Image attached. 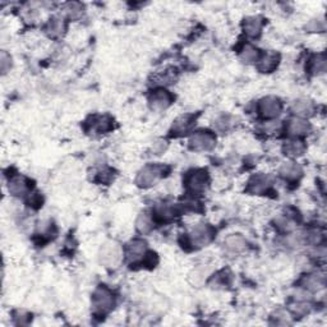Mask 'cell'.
<instances>
[{"label":"cell","mask_w":327,"mask_h":327,"mask_svg":"<svg viewBox=\"0 0 327 327\" xmlns=\"http://www.w3.org/2000/svg\"><path fill=\"white\" fill-rule=\"evenodd\" d=\"M123 258V251L115 242H106L99 251V261L105 267H116Z\"/></svg>","instance_id":"1"},{"label":"cell","mask_w":327,"mask_h":327,"mask_svg":"<svg viewBox=\"0 0 327 327\" xmlns=\"http://www.w3.org/2000/svg\"><path fill=\"white\" fill-rule=\"evenodd\" d=\"M114 306V298L110 290L106 288H97L92 295V308L95 313L105 314Z\"/></svg>","instance_id":"2"},{"label":"cell","mask_w":327,"mask_h":327,"mask_svg":"<svg viewBox=\"0 0 327 327\" xmlns=\"http://www.w3.org/2000/svg\"><path fill=\"white\" fill-rule=\"evenodd\" d=\"M212 236H214V230L211 226L206 224H198L189 233V242L194 248H202L212 241Z\"/></svg>","instance_id":"3"},{"label":"cell","mask_w":327,"mask_h":327,"mask_svg":"<svg viewBox=\"0 0 327 327\" xmlns=\"http://www.w3.org/2000/svg\"><path fill=\"white\" fill-rule=\"evenodd\" d=\"M162 174V168L159 165H147L138 171L136 178L137 186L141 188H148L154 186Z\"/></svg>","instance_id":"4"},{"label":"cell","mask_w":327,"mask_h":327,"mask_svg":"<svg viewBox=\"0 0 327 327\" xmlns=\"http://www.w3.org/2000/svg\"><path fill=\"white\" fill-rule=\"evenodd\" d=\"M216 144V139L210 132H196L189 138V146L192 150L198 152L210 151Z\"/></svg>","instance_id":"5"},{"label":"cell","mask_w":327,"mask_h":327,"mask_svg":"<svg viewBox=\"0 0 327 327\" xmlns=\"http://www.w3.org/2000/svg\"><path fill=\"white\" fill-rule=\"evenodd\" d=\"M258 109L263 118L274 119L281 114V111H283V104H281V101L278 97L267 96L259 101Z\"/></svg>","instance_id":"6"},{"label":"cell","mask_w":327,"mask_h":327,"mask_svg":"<svg viewBox=\"0 0 327 327\" xmlns=\"http://www.w3.org/2000/svg\"><path fill=\"white\" fill-rule=\"evenodd\" d=\"M209 175L204 170H194L187 178V188L192 194H201L206 191Z\"/></svg>","instance_id":"7"},{"label":"cell","mask_w":327,"mask_h":327,"mask_svg":"<svg viewBox=\"0 0 327 327\" xmlns=\"http://www.w3.org/2000/svg\"><path fill=\"white\" fill-rule=\"evenodd\" d=\"M171 101H173V97L165 90H157V91L152 92L148 99L150 106L152 110L156 111L166 110L171 105Z\"/></svg>","instance_id":"8"},{"label":"cell","mask_w":327,"mask_h":327,"mask_svg":"<svg viewBox=\"0 0 327 327\" xmlns=\"http://www.w3.org/2000/svg\"><path fill=\"white\" fill-rule=\"evenodd\" d=\"M147 253V244L146 242L141 239H134L127 244L126 256L129 262H138L146 256Z\"/></svg>","instance_id":"9"},{"label":"cell","mask_w":327,"mask_h":327,"mask_svg":"<svg viewBox=\"0 0 327 327\" xmlns=\"http://www.w3.org/2000/svg\"><path fill=\"white\" fill-rule=\"evenodd\" d=\"M272 178L266 174L254 175L248 183V191L253 194H262L269 191L272 186Z\"/></svg>","instance_id":"10"},{"label":"cell","mask_w":327,"mask_h":327,"mask_svg":"<svg viewBox=\"0 0 327 327\" xmlns=\"http://www.w3.org/2000/svg\"><path fill=\"white\" fill-rule=\"evenodd\" d=\"M314 104L309 99L302 97V99L295 100L291 105V111L296 115V118H309L314 114Z\"/></svg>","instance_id":"11"},{"label":"cell","mask_w":327,"mask_h":327,"mask_svg":"<svg viewBox=\"0 0 327 327\" xmlns=\"http://www.w3.org/2000/svg\"><path fill=\"white\" fill-rule=\"evenodd\" d=\"M247 248V241L241 234H231L224 239V249L228 253L238 254Z\"/></svg>","instance_id":"12"},{"label":"cell","mask_w":327,"mask_h":327,"mask_svg":"<svg viewBox=\"0 0 327 327\" xmlns=\"http://www.w3.org/2000/svg\"><path fill=\"white\" fill-rule=\"evenodd\" d=\"M286 131L293 137L307 136L311 132V124L302 118H293L288 122Z\"/></svg>","instance_id":"13"},{"label":"cell","mask_w":327,"mask_h":327,"mask_svg":"<svg viewBox=\"0 0 327 327\" xmlns=\"http://www.w3.org/2000/svg\"><path fill=\"white\" fill-rule=\"evenodd\" d=\"M280 174L288 181H296L302 176L303 170L296 162H285L280 168Z\"/></svg>","instance_id":"14"},{"label":"cell","mask_w":327,"mask_h":327,"mask_svg":"<svg viewBox=\"0 0 327 327\" xmlns=\"http://www.w3.org/2000/svg\"><path fill=\"white\" fill-rule=\"evenodd\" d=\"M8 189L13 196H23L28 191V182L23 176H13L9 181Z\"/></svg>","instance_id":"15"},{"label":"cell","mask_w":327,"mask_h":327,"mask_svg":"<svg viewBox=\"0 0 327 327\" xmlns=\"http://www.w3.org/2000/svg\"><path fill=\"white\" fill-rule=\"evenodd\" d=\"M243 29L249 37H257L261 34L262 21L259 17H248L243 22Z\"/></svg>","instance_id":"16"},{"label":"cell","mask_w":327,"mask_h":327,"mask_svg":"<svg viewBox=\"0 0 327 327\" xmlns=\"http://www.w3.org/2000/svg\"><path fill=\"white\" fill-rule=\"evenodd\" d=\"M258 69L262 72V73H270L271 71L278 67L279 63V55L275 54V52H267L263 58L259 59Z\"/></svg>","instance_id":"17"},{"label":"cell","mask_w":327,"mask_h":327,"mask_svg":"<svg viewBox=\"0 0 327 327\" xmlns=\"http://www.w3.org/2000/svg\"><path fill=\"white\" fill-rule=\"evenodd\" d=\"M194 124V119L192 115H182L174 122L173 132L175 134H186L187 132L191 131L192 126Z\"/></svg>","instance_id":"18"},{"label":"cell","mask_w":327,"mask_h":327,"mask_svg":"<svg viewBox=\"0 0 327 327\" xmlns=\"http://www.w3.org/2000/svg\"><path fill=\"white\" fill-rule=\"evenodd\" d=\"M323 285L324 278L319 274H312V275L304 278L303 280V288L306 291H318L319 289L323 288Z\"/></svg>","instance_id":"19"},{"label":"cell","mask_w":327,"mask_h":327,"mask_svg":"<svg viewBox=\"0 0 327 327\" xmlns=\"http://www.w3.org/2000/svg\"><path fill=\"white\" fill-rule=\"evenodd\" d=\"M239 58L246 64H254L259 61V51L252 45H244L243 49L239 52Z\"/></svg>","instance_id":"20"},{"label":"cell","mask_w":327,"mask_h":327,"mask_svg":"<svg viewBox=\"0 0 327 327\" xmlns=\"http://www.w3.org/2000/svg\"><path fill=\"white\" fill-rule=\"evenodd\" d=\"M326 68L327 61L323 54H317L309 61V71H311L312 74H316V76L323 74L326 72Z\"/></svg>","instance_id":"21"},{"label":"cell","mask_w":327,"mask_h":327,"mask_svg":"<svg viewBox=\"0 0 327 327\" xmlns=\"http://www.w3.org/2000/svg\"><path fill=\"white\" fill-rule=\"evenodd\" d=\"M304 151H306V146H304L303 142L299 141V139H291V141L286 142V143L284 144V152H285V155H288V156L290 157L302 156V155L304 154Z\"/></svg>","instance_id":"22"},{"label":"cell","mask_w":327,"mask_h":327,"mask_svg":"<svg viewBox=\"0 0 327 327\" xmlns=\"http://www.w3.org/2000/svg\"><path fill=\"white\" fill-rule=\"evenodd\" d=\"M137 230L142 234H147L152 230L154 228V223H152V217L150 216L146 212H142L138 217H137L136 221Z\"/></svg>","instance_id":"23"},{"label":"cell","mask_w":327,"mask_h":327,"mask_svg":"<svg viewBox=\"0 0 327 327\" xmlns=\"http://www.w3.org/2000/svg\"><path fill=\"white\" fill-rule=\"evenodd\" d=\"M234 124V118L229 114H221V115L217 116L214 122V126L217 131L225 132L228 129H230Z\"/></svg>","instance_id":"24"},{"label":"cell","mask_w":327,"mask_h":327,"mask_svg":"<svg viewBox=\"0 0 327 327\" xmlns=\"http://www.w3.org/2000/svg\"><path fill=\"white\" fill-rule=\"evenodd\" d=\"M46 31H47V34L52 37L61 36L64 31L63 19H61V18L50 19V22L47 23V26H46Z\"/></svg>","instance_id":"25"},{"label":"cell","mask_w":327,"mask_h":327,"mask_svg":"<svg viewBox=\"0 0 327 327\" xmlns=\"http://www.w3.org/2000/svg\"><path fill=\"white\" fill-rule=\"evenodd\" d=\"M64 13L67 14V17L71 19L79 18L83 13V6L81 3H68L66 7H64Z\"/></svg>","instance_id":"26"},{"label":"cell","mask_w":327,"mask_h":327,"mask_svg":"<svg viewBox=\"0 0 327 327\" xmlns=\"http://www.w3.org/2000/svg\"><path fill=\"white\" fill-rule=\"evenodd\" d=\"M92 128H94L96 132H99V133H101V132H106L107 129L110 128V121H109L106 116H100V118L94 119Z\"/></svg>","instance_id":"27"},{"label":"cell","mask_w":327,"mask_h":327,"mask_svg":"<svg viewBox=\"0 0 327 327\" xmlns=\"http://www.w3.org/2000/svg\"><path fill=\"white\" fill-rule=\"evenodd\" d=\"M12 67V58L7 51H2L0 55V68H2V73L7 74Z\"/></svg>","instance_id":"28"},{"label":"cell","mask_w":327,"mask_h":327,"mask_svg":"<svg viewBox=\"0 0 327 327\" xmlns=\"http://www.w3.org/2000/svg\"><path fill=\"white\" fill-rule=\"evenodd\" d=\"M206 275H207V272L204 271V270H196V271H193L191 275L192 284H194V285H199V284H202L204 281V279H206Z\"/></svg>","instance_id":"29"},{"label":"cell","mask_w":327,"mask_h":327,"mask_svg":"<svg viewBox=\"0 0 327 327\" xmlns=\"http://www.w3.org/2000/svg\"><path fill=\"white\" fill-rule=\"evenodd\" d=\"M306 28L311 32H318L324 29V22L322 19H311V21L307 23Z\"/></svg>","instance_id":"30"},{"label":"cell","mask_w":327,"mask_h":327,"mask_svg":"<svg viewBox=\"0 0 327 327\" xmlns=\"http://www.w3.org/2000/svg\"><path fill=\"white\" fill-rule=\"evenodd\" d=\"M275 323L276 324H288L290 323V316L288 314V312L285 311H278L275 313Z\"/></svg>","instance_id":"31"},{"label":"cell","mask_w":327,"mask_h":327,"mask_svg":"<svg viewBox=\"0 0 327 327\" xmlns=\"http://www.w3.org/2000/svg\"><path fill=\"white\" fill-rule=\"evenodd\" d=\"M279 129H280V123L279 122H270V123L264 124L263 127V131L269 134L276 133Z\"/></svg>","instance_id":"32"}]
</instances>
